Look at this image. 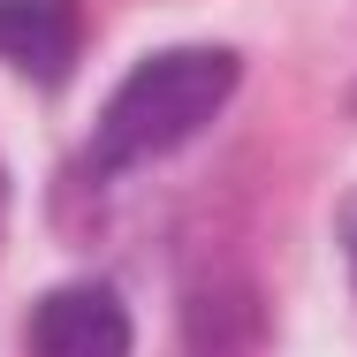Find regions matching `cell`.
<instances>
[{
    "instance_id": "6da1fadb",
    "label": "cell",
    "mask_w": 357,
    "mask_h": 357,
    "mask_svg": "<svg viewBox=\"0 0 357 357\" xmlns=\"http://www.w3.org/2000/svg\"><path fill=\"white\" fill-rule=\"evenodd\" d=\"M243 61L228 46H167L114 84L107 114H99V137H91V160L99 167H137V160H160L175 144H190L236 91Z\"/></svg>"
},
{
    "instance_id": "7a4b0ae2",
    "label": "cell",
    "mask_w": 357,
    "mask_h": 357,
    "mask_svg": "<svg viewBox=\"0 0 357 357\" xmlns=\"http://www.w3.org/2000/svg\"><path fill=\"white\" fill-rule=\"evenodd\" d=\"M31 357H130V312L99 282L54 289L31 312Z\"/></svg>"
},
{
    "instance_id": "3957f363",
    "label": "cell",
    "mask_w": 357,
    "mask_h": 357,
    "mask_svg": "<svg viewBox=\"0 0 357 357\" xmlns=\"http://www.w3.org/2000/svg\"><path fill=\"white\" fill-rule=\"evenodd\" d=\"M84 46V8L76 0H0V61L31 76L38 91H54L76 69Z\"/></svg>"
},
{
    "instance_id": "277c9868",
    "label": "cell",
    "mask_w": 357,
    "mask_h": 357,
    "mask_svg": "<svg viewBox=\"0 0 357 357\" xmlns=\"http://www.w3.org/2000/svg\"><path fill=\"white\" fill-rule=\"evenodd\" d=\"M342 228H350V266H357V206H350V220H342Z\"/></svg>"
}]
</instances>
